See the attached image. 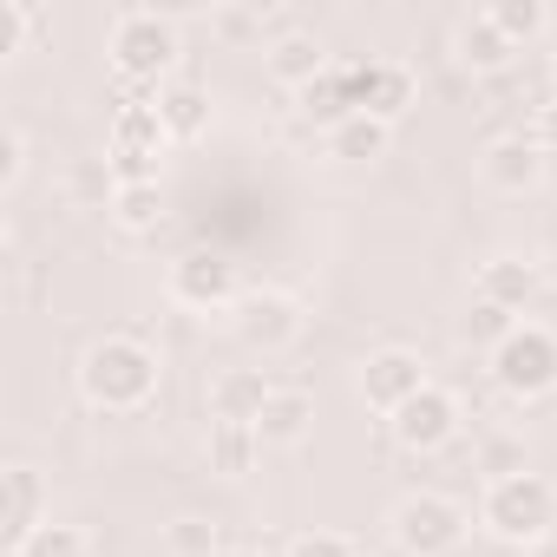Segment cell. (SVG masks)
Wrapping results in <instances>:
<instances>
[{
  "label": "cell",
  "instance_id": "obj_1",
  "mask_svg": "<svg viewBox=\"0 0 557 557\" xmlns=\"http://www.w3.org/2000/svg\"><path fill=\"white\" fill-rule=\"evenodd\" d=\"M79 394L99 413H138L158 394V355L138 335H106L79 361Z\"/></svg>",
  "mask_w": 557,
  "mask_h": 557
},
{
  "label": "cell",
  "instance_id": "obj_2",
  "mask_svg": "<svg viewBox=\"0 0 557 557\" xmlns=\"http://www.w3.org/2000/svg\"><path fill=\"white\" fill-rule=\"evenodd\" d=\"M479 524L498 537V544H537L557 531V485L544 472H511V479H492L485 498H479Z\"/></svg>",
  "mask_w": 557,
  "mask_h": 557
},
{
  "label": "cell",
  "instance_id": "obj_3",
  "mask_svg": "<svg viewBox=\"0 0 557 557\" xmlns=\"http://www.w3.org/2000/svg\"><path fill=\"white\" fill-rule=\"evenodd\" d=\"M106 53H112V73L125 86H151L158 92V79L177 66V21L171 14H151V8H132V14L112 21Z\"/></svg>",
  "mask_w": 557,
  "mask_h": 557
},
{
  "label": "cell",
  "instance_id": "obj_4",
  "mask_svg": "<svg viewBox=\"0 0 557 557\" xmlns=\"http://www.w3.org/2000/svg\"><path fill=\"white\" fill-rule=\"evenodd\" d=\"M466 524L472 518H466L459 498H446V492H407L394 505V518H387V537L407 557H453L466 544Z\"/></svg>",
  "mask_w": 557,
  "mask_h": 557
},
{
  "label": "cell",
  "instance_id": "obj_5",
  "mask_svg": "<svg viewBox=\"0 0 557 557\" xmlns=\"http://www.w3.org/2000/svg\"><path fill=\"white\" fill-rule=\"evenodd\" d=\"M492 381L511 394V400H537L557 387V335L537 329V322H518L498 348H492Z\"/></svg>",
  "mask_w": 557,
  "mask_h": 557
},
{
  "label": "cell",
  "instance_id": "obj_6",
  "mask_svg": "<svg viewBox=\"0 0 557 557\" xmlns=\"http://www.w3.org/2000/svg\"><path fill=\"white\" fill-rule=\"evenodd\" d=\"M164 289H171V302L203 309V315L243 302V289H236V262H230L223 249H184V256L171 262V275H164Z\"/></svg>",
  "mask_w": 557,
  "mask_h": 557
},
{
  "label": "cell",
  "instance_id": "obj_7",
  "mask_svg": "<svg viewBox=\"0 0 557 557\" xmlns=\"http://www.w3.org/2000/svg\"><path fill=\"white\" fill-rule=\"evenodd\" d=\"M230 322H236V342L256 348V355H283V348L302 335V309H296V296H283V289H249V296L230 309Z\"/></svg>",
  "mask_w": 557,
  "mask_h": 557
},
{
  "label": "cell",
  "instance_id": "obj_8",
  "mask_svg": "<svg viewBox=\"0 0 557 557\" xmlns=\"http://www.w3.org/2000/svg\"><path fill=\"white\" fill-rule=\"evenodd\" d=\"M387 433H394V446L400 453H440L453 433H459V400L446 394V387H420L407 407H394L387 413Z\"/></svg>",
  "mask_w": 557,
  "mask_h": 557
},
{
  "label": "cell",
  "instance_id": "obj_9",
  "mask_svg": "<svg viewBox=\"0 0 557 557\" xmlns=\"http://www.w3.org/2000/svg\"><path fill=\"white\" fill-rule=\"evenodd\" d=\"M420 387H426V368H420L413 348H374V355L361 361V400H368L374 413L407 407Z\"/></svg>",
  "mask_w": 557,
  "mask_h": 557
},
{
  "label": "cell",
  "instance_id": "obj_10",
  "mask_svg": "<svg viewBox=\"0 0 557 557\" xmlns=\"http://www.w3.org/2000/svg\"><path fill=\"white\" fill-rule=\"evenodd\" d=\"M355 112H368L381 125H400L413 112V73L394 66V60H361L355 66Z\"/></svg>",
  "mask_w": 557,
  "mask_h": 557
},
{
  "label": "cell",
  "instance_id": "obj_11",
  "mask_svg": "<svg viewBox=\"0 0 557 557\" xmlns=\"http://www.w3.org/2000/svg\"><path fill=\"white\" fill-rule=\"evenodd\" d=\"M40 505H47V492H40V472L34 466H8V472H0V537H8V557L47 524Z\"/></svg>",
  "mask_w": 557,
  "mask_h": 557
},
{
  "label": "cell",
  "instance_id": "obj_12",
  "mask_svg": "<svg viewBox=\"0 0 557 557\" xmlns=\"http://www.w3.org/2000/svg\"><path fill=\"white\" fill-rule=\"evenodd\" d=\"M275 381H262V368H230L210 381V426H256L269 407Z\"/></svg>",
  "mask_w": 557,
  "mask_h": 557
},
{
  "label": "cell",
  "instance_id": "obj_13",
  "mask_svg": "<svg viewBox=\"0 0 557 557\" xmlns=\"http://www.w3.org/2000/svg\"><path fill=\"white\" fill-rule=\"evenodd\" d=\"M262 66H269L275 86L302 92V86H315V79L329 73V47H322L315 34H275V40L262 47Z\"/></svg>",
  "mask_w": 557,
  "mask_h": 557
},
{
  "label": "cell",
  "instance_id": "obj_14",
  "mask_svg": "<svg viewBox=\"0 0 557 557\" xmlns=\"http://www.w3.org/2000/svg\"><path fill=\"white\" fill-rule=\"evenodd\" d=\"M479 171H485L492 190H531V184L544 177V151L531 145V132H511V138H492V145H485Z\"/></svg>",
  "mask_w": 557,
  "mask_h": 557
},
{
  "label": "cell",
  "instance_id": "obj_15",
  "mask_svg": "<svg viewBox=\"0 0 557 557\" xmlns=\"http://www.w3.org/2000/svg\"><path fill=\"white\" fill-rule=\"evenodd\" d=\"M309 433H315V394L275 387L269 407H262V420H256V440H262V446H302Z\"/></svg>",
  "mask_w": 557,
  "mask_h": 557
},
{
  "label": "cell",
  "instance_id": "obj_16",
  "mask_svg": "<svg viewBox=\"0 0 557 557\" xmlns=\"http://www.w3.org/2000/svg\"><path fill=\"white\" fill-rule=\"evenodd\" d=\"M537 296V269L524 262V256H492V262H479V289H472V302H492V309H524Z\"/></svg>",
  "mask_w": 557,
  "mask_h": 557
},
{
  "label": "cell",
  "instance_id": "obj_17",
  "mask_svg": "<svg viewBox=\"0 0 557 557\" xmlns=\"http://www.w3.org/2000/svg\"><path fill=\"white\" fill-rule=\"evenodd\" d=\"M296 112L309 119V125H342V119H355V66H329L315 86H302L296 92Z\"/></svg>",
  "mask_w": 557,
  "mask_h": 557
},
{
  "label": "cell",
  "instance_id": "obj_18",
  "mask_svg": "<svg viewBox=\"0 0 557 557\" xmlns=\"http://www.w3.org/2000/svg\"><path fill=\"white\" fill-rule=\"evenodd\" d=\"M511 60H518V47L492 27V14L459 21V66H472V73H505Z\"/></svg>",
  "mask_w": 557,
  "mask_h": 557
},
{
  "label": "cell",
  "instance_id": "obj_19",
  "mask_svg": "<svg viewBox=\"0 0 557 557\" xmlns=\"http://www.w3.org/2000/svg\"><path fill=\"white\" fill-rule=\"evenodd\" d=\"M387 145H394V125H381V119H368V112H355V119H342V125L329 132V151H335L342 164H374V158H387Z\"/></svg>",
  "mask_w": 557,
  "mask_h": 557
},
{
  "label": "cell",
  "instance_id": "obj_20",
  "mask_svg": "<svg viewBox=\"0 0 557 557\" xmlns=\"http://www.w3.org/2000/svg\"><path fill=\"white\" fill-rule=\"evenodd\" d=\"M158 119H164L171 138H197V132L210 125V99H203V86H184V79L158 86Z\"/></svg>",
  "mask_w": 557,
  "mask_h": 557
},
{
  "label": "cell",
  "instance_id": "obj_21",
  "mask_svg": "<svg viewBox=\"0 0 557 557\" xmlns=\"http://www.w3.org/2000/svg\"><path fill=\"white\" fill-rule=\"evenodd\" d=\"M256 459H262L256 426H210V466H216L223 479H243Z\"/></svg>",
  "mask_w": 557,
  "mask_h": 557
},
{
  "label": "cell",
  "instance_id": "obj_22",
  "mask_svg": "<svg viewBox=\"0 0 557 557\" xmlns=\"http://www.w3.org/2000/svg\"><path fill=\"white\" fill-rule=\"evenodd\" d=\"M492 27L511 40V47H524V40H537L544 27H550V14H544V0H492Z\"/></svg>",
  "mask_w": 557,
  "mask_h": 557
},
{
  "label": "cell",
  "instance_id": "obj_23",
  "mask_svg": "<svg viewBox=\"0 0 557 557\" xmlns=\"http://www.w3.org/2000/svg\"><path fill=\"white\" fill-rule=\"evenodd\" d=\"M112 216H119L132 236H145V230H158V216H164V190H158V184H125V190H112Z\"/></svg>",
  "mask_w": 557,
  "mask_h": 557
},
{
  "label": "cell",
  "instance_id": "obj_24",
  "mask_svg": "<svg viewBox=\"0 0 557 557\" xmlns=\"http://www.w3.org/2000/svg\"><path fill=\"white\" fill-rule=\"evenodd\" d=\"M164 550H171V557H216V550H223V537H216V524H210V518L184 511V518H171V524H164Z\"/></svg>",
  "mask_w": 557,
  "mask_h": 557
},
{
  "label": "cell",
  "instance_id": "obj_25",
  "mask_svg": "<svg viewBox=\"0 0 557 557\" xmlns=\"http://www.w3.org/2000/svg\"><path fill=\"white\" fill-rule=\"evenodd\" d=\"M14 557H92V537H86L79 524H53V518H47Z\"/></svg>",
  "mask_w": 557,
  "mask_h": 557
},
{
  "label": "cell",
  "instance_id": "obj_26",
  "mask_svg": "<svg viewBox=\"0 0 557 557\" xmlns=\"http://www.w3.org/2000/svg\"><path fill=\"white\" fill-rule=\"evenodd\" d=\"M479 472H485V485H492V479H511V472H531L524 440H518V433H492V440H479Z\"/></svg>",
  "mask_w": 557,
  "mask_h": 557
},
{
  "label": "cell",
  "instance_id": "obj_27",
  "mask_svg": "<svg viewBox=\"0 0 557 557\" xmlns=\"http://www.w3.org/2000/svg\"><path fill=\"white\" fill-rule=\"evenodd\" d=\"M511 329H518V315H511V309H492V302H472V309H466V335H472V342H485V348H498Z\"/></svg>",
  "mask_w": 557,
  "mask_h": 557
},
{
  "label": "cell",
  "instance_id": "obj_28",
  "mask_svg": "<svg viewBox=\"0 0 557 557\" xmlns=\"http://www.w3.org/2000/svg\"><path fill=\"white\" fill-rule=\"evenodd\" d=\"M34 34V8H21V0H0V53H21Z\"/></svg>",
  "mask_w": 557,
  "mask_h": 557
},
{
  "label": "cell",
  "instance_id": "obj_29",
  "mask_svg": "<svg viewBox=\"0 0 557 557\" xmlns=\"http://www.w3.org/2000/svg\"><path fill=\"white\" fill-rule=\"evenodd\" d=\"M210 27L223 40H262V8H223V14H210Z\"/></svg>",
  "mask_w": 557,
  "mask_h": 557
},
{
  "label": "cell",
  "instance_id": "obj_30",
  "mask_svg": "<svg viewBox=\"0 0 557 557\" xmlns=\"http://www.w3.org/2000/svg\"><path fill=\"white\" fill-rule=\"evenodd\" d=\"M289 557H355V544H348L342 531H302V537L289 544Z\"/></svg>",
  "mask_w": 557,
  "mask_h": 557
},
{
  "label": "cell",
  "instance_id": "obj_31",
  "mask_svg": "<svg viewBox=\"0 0 557 557\" xmlns=\"http://www.w3.org/2000/svg\"><path fill=\"white\" fill-rule=\"evenodd\" d=\"M21 171H27V138L8 125V132H0V190H14Z\"/></svg>",
  "mask_w": 557,
  "mask_h": 557
},
{
  "label": "cell",
  "instance_id": "obj_32",
  "mask_svg": "<svg viewBox=\"0 0 557 557\" xmlns=\"http://www.w3.org/2000/svg\"><path fill=\"white\" fill-rule=\"evenodd\" d=\"M531 145H537L544 158H557V99L537 106V119H531Z\"/></svg>",
  "mask_w": 557,
  "mask_h": 557
},
{
  "label": "cell",
  "instance_id": "obj_33",
  "mask_svg": "<svg viewBox=\"0 0 557 557\" xmlns=\"http://www.w3.org/2000/svg\"><path fill=\"white\" fill-rule=\"evenodd\" d=\"M524 557H557V531H550V537H537V544H531Z\"/></svg>",
  "mask_w": 557,
  "mask_h": 557
},
{
  "label": "cell",
  "instance_id": "obj_34",
  "mask_svg": "<svg viewBox=\"0 0 557 557\" xmlns=\"http://www.w3.org/2000/svg\"><path fill=\"white\" fill-rule=\"evenodd\" d=\"M216 557H262V550H256V544H223Z\"/></svg>",
  "mask_w": 557,
  "mask_h": 557
},
{
  "label": "cell",
  "instance_id": "obj_35",
  "mask_svg": "<svg viewBox=\"0 0 557 557\" xmlns=\"http://www.w3.org/2000/svg\"><path fill=\"white\" fill-rule=\"evenodd\" d=\"M550 92H557V60H550Z\"/></svg>",
  "mask_w": 557,
  "mask_h": 557
}]
</instances>
